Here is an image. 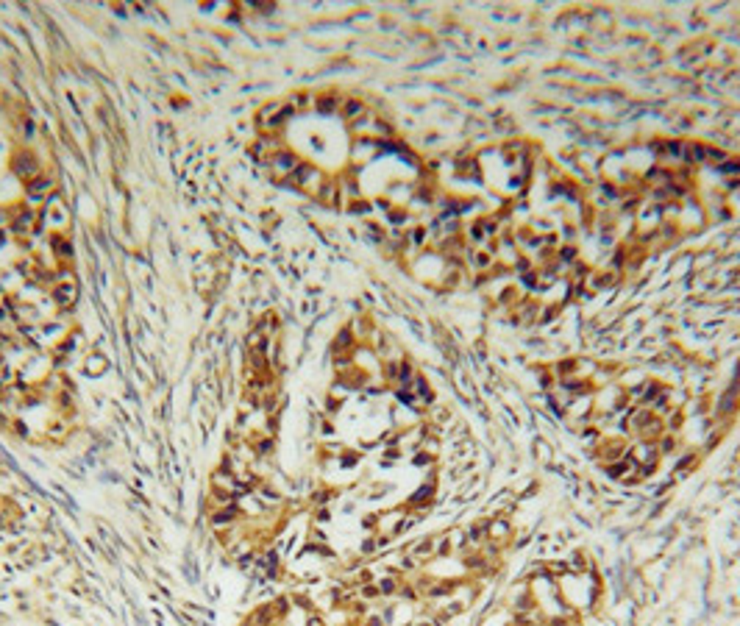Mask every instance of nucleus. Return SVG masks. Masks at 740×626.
<instances>
[{
    "label": "nucleus",
    "mask_w": 740,
    "mask_h": 626,
    "mask_svg": "<svg viewBox=\"0 0 740 626\" xmlns=\"http://www.w3.org/2000/svg\"><path fill=\"white\" fill-rule=\"evenodd\" d=\"M11 211H14V217H11V231H14L17 236L31 234V228H33V223H36V211H31L28 206H11Z\"/></svg>",
    "instance_id": "6"
},
{
    "label": "nucleus",
    "mask_w": 740,
    "mask_h": 626,
    "mask_svg": "<svg viewBox=\"0 0 740 626\" xmlns=\"http://www.w3.org/2000/svg\"><path fill=\"white\" fill-rule=\"evenodd\" d=\"M298 167H300V159L292 150H287V147L267 161V170H270V175L275 181H292V175L298 172Z\"/></svg>",
    "instance_id": "3"
},
{
    "label": "nucleus",
    "mask_w": 740,
    "mask_h": 626,
    "mask_svg": "<svg viewBox=\"0 0 740 626\" xmlns=\"http://www.w3.org/2000/svg\"><path fill=\"white\" fill-rule=\"evenodd\" d=\"M289 117H292V109L287 106V100H270V103H264V106L259 109V114H256V125H259L264 134H278V131L287 125Z\"/></svg>",
    "instance_id": "1"
},
{
    "label": "nucleus",
    "mask_w": 740,
    "mask_h": 626,
    "mask_svg": "<svg viewBox=\"0 0 740 626\" xmlns=\"http://www.w3.org/2000/svg\"><path fill=\"white\" fill-rule=\"evenodd\" d=\"M314 103H317V95H312V92H292V95L287 97V106L292 109V114L314 111Z\"/></svg>",
    "instance_id": "8"
},
{
    "label": "nucleus",
    "mask_w": 740,
    "mask_h": 626,
    "mask_svg": "<svg viewBox=\"0 0 740 626\" xmlns=\"http://www.w3.org/2000/svg\"><path fill=\"white\" fill-rule=\"evenodd\" d=\"M50 245H53V256H56L58 262H70V259H72V245H70V239H64L61 234L50 236Z\"/></svg>",
    "instance_id": "9"
},
{
    "label": "nucleus",
    "mask_w": 740,
    "mask_h": 626,
    "mask_svg": "<svg viewBox=\"0 0 740 626\" xmlns=\"http://www.w3.org/2000/svg\"><path fill=\"white\" fill-rule=\"evenodd\" d=\"M25 192H28L31 200H47V198L53 195V178L45 175V172H39L36 178H31V181L25 184Z\"/></svg>",
    "instance_id": "7"
},
{
    "label": "nucleus",
    "mask_w": 740,
    "mask_h": 626,
    "mask_svg": "<svg viewBox=\"0 0 740 626\" xmlns=\"http://www.w3.org/2000/svg\"><path fill=\"white\" fill-rule=\"evenodd\" d=\"M11 170H14V175H19V178L28 184L31 178H36V175L42 172V161H39L31 150H19V153H14V159H11Z\"/></svg>",
    "instance_id": "4"
},
{
    "label": "nucleus",
    "mask_w": 740,
    "mask_h": 626,
    "mask_svg": "<svg viewBox=\"0 0 740 626\" xmlns=\"http://www.w3.org/2000/svg\"><path fill=\"white\" fill-rule=\"evenodd\" d=\"M11 217H14V211L6 209V206H0V231L3 228H11Z\"/></svg>",
    "instance_id": "10"
},
{
    "label": "nucleus",
    "mask_w": 740,
    "mask_h": 626,
    "mask_svg": "<svg viewBox=\"0 0 740 626\" xmlns=\"http://www.w3.org/2000/svg\"><path fill=\"white\" fill-rule=\"evenodd\" d=\"M325 181H328V175H325L320 167L309 164V161H300L298 172L292 175V184H295L300 192L312 195V198H317V195H320V189H323V184H325Z\"/></svg>",
    "instance_id": "2"
},
{
    "label": "nucleus",
    "mask_w": 740,
    "mask_h": 626,
    "mask_svg": "<svg viewBox=\"0 0 740 626\" xmlns=\"http://www.w3.org/2000/svg\"><path fill=\"white\" fill-rule=\"evenodd\" d=\"M284 150V142L278 134H262L256 142H253V156L262 159V161H270L275 153Z\"/></svg>",
    "instance_id": "5"
}]
</instances>
